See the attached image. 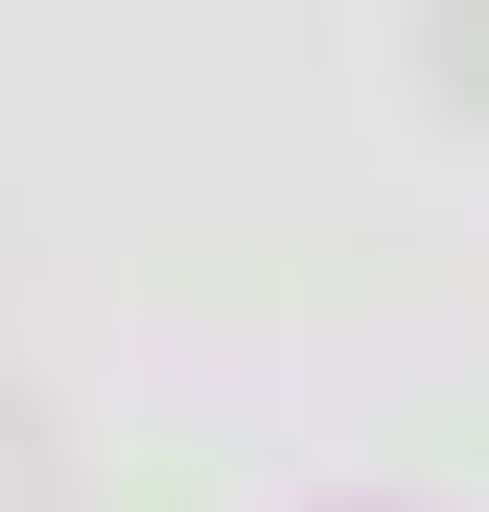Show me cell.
<instances>
[{"label": "cell", "instance_id": "1", "mask_svg": "<svg viewBox=\"0 0 489 512\" xmlns=\"http://www.w3.org/2000/svg\"><path fill=\"white\" fill-rule=\"evenodd\" d=\"M420 94H443V117H489V0H420Z\"/></svg>", "mask_w": 489, "mask_h": 512}]
</instances>
